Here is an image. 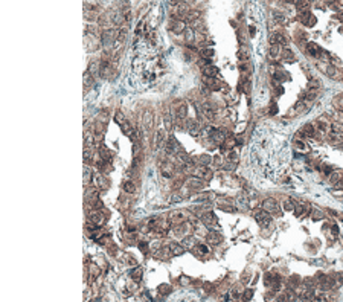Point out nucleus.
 I'll use <instances>...</instances> for the list:
<instances>
[{
	"label": "nucleus",
	"mask_w": 343,
	"mask_h": 302,
	"mask_svg": "<svg viewBox=\"0 0 343 302\" xmlns=\"http://www.w3.org/2000/svg\"><path fill=\"white\" fill-rule=\"evenodd\" d=\"M281 51V47H279V44L276 43V44H273L270 47V56L271 58H274V56H278V52Z\"/></svg>",
	"instance_id": "obj_27"
},
{
	"label": "nucleus",
	"mask_w": 343,
	"mask_h": 302,
	"mask_svg": "<svg viewBox=\"0 0 343 302\" xmlns=\"http://www.w3.org/2000/svg\"><path fill=\"white\" fill-rule=\"evenodd\" d=\"M188 11H189L188 3H180V5H179V14H180V16H186Z\"/></svg>",
	"instance_id": "obj_26"
},
{
	"label": "nucleus",
	"mask_w": 343,
	"mask_h": 302,
	"mask_svg": "<svg viewBox=\"0 0 343 302\" xmlns=\"http://www.w3.org/2000/svg\"><path fill=\"white\" fill-rule=\"evenodd\" d=\"M200 130H201V124H200L198 121H191V122H189V127H188L189 134L197 136V134L200 133Z\"/></svg>",
	"instance_id": "obj_9"
},
{
	"label": "nucleus",
	"mask_w": 343,
	"mask_h": 302,
	"mask_svg": "<svg viewBox=\"0 0 343 302\" xmlns=\"http://www.w3.org/2000/svg\"><path fill=\"white\" fill-rule=\"evenodd\" d=\"M203 113H204V116H206L207 119H215V111H214V108H211L209 104H204V106H203Z\"/></svg>",
	"instance_id": "obj_17"
},
{
	"label": "nucleus",
	"mask_w": 343,
	"mask_h": 302,
	"mask_svg": "<svg viewBox=\"0 0 343 302\" xmlns=\"http://www.w3.org/2000/svg\"><path fill=\"white\" fill-rule=\"evenodd\" d=\"M214 56V51L212 49H203L201 51V58L206 61H211V58Z\"/></svg>",
	"instance_id": "obj_21"
},
{
	"label": "nucleus",
	"mask_w": 343,
	"mask_h": 302,
	"mask_svg": "<svg viewBox=\"0 0 343 302\" xmlns=\"http://www.w3.org/2000/svg\"><path fill=\"white\" fill-rule=\"evenodd\" d=\"M156 143H157L159 148L165 143V134H163L162 131H157V134H156Z\"/></svg>",
	"instance_id": "obj_23"
},
{
	"label": "nucleus",
	"mask_w": 343,
	"mask_h": 302,
	"mask_svg": "<svg viewBox=\"0 0 343 302\" xmlns=\"http://www.w3.org/2000/svg\"><path fill=\"white\" fill-rule=\"evenodd\" d=\"M276 111H278V106H276V102H273V104L270 106V113L276 115Z\"/></svg>",
	"instance_id": "obj_32"
},
{
	"label": "nucleus",
	"mask_w": 343,
	"mask_h": 302,
	"mask_svg": "<svg viewBox=\"0 0 343 302\" xmlns=\"http://www.w3.org/2000/svg\"><path fill=\"white\" fill-rule=\"evenodd\" d=\"M122 131L125 133L128 137H131V139H133V137H134V134H136V130H134V127H131V125L128 124V122H124V124H122Z\"/></svg>",
	"instance_id": "obj_13"
},
{
	"label": "nucleus",
	"mask_w": 343,
	"mask_h": 302,
	"mask_svg": "<svg viewBox=\"0 0 343 302\" xmlns=\"http://www.w3.org/2000/svg\"><path fill=\"white\" fill-rule=\"evenodd\" d=\"M139 247H140V250H142V252H146V250H148V243H145V241L139 243Z\"/></svg>",
	"instance_id": "obj_30"
},
{
	"label": "nucleus",
	"mask_w": 343,
	"mask_h": 302,
	"mask_svg": "<svg viewBox=\"0 0 343 302\" xmlns=\"http://www.w3.org/2000/svg\"><path fill=\"white\" fill-rule=\"evenodd\" d=\"M253 217H255V220H256L261 226H269L271 223V217L269 215V212H267L265 209H256V211L253 212Z\"/></svg>",
	"instance_id": "obj_1"
},
{
	"label": "nucleus",
	"mask_w": 343,
	"mask_h": 302,
	"mask_svg": "<svg viewBox=\"0 0 343 302\" xmlns=\"http://www.w3.org/2000/svg\"><path fill=\"white\" fill-rule=\"evenodd\" d=\"M169 249H171V253L176 255V256H179V255H183V253H185V247H183L181 244H177V243L169 244Z\"/></svg>",
	"instance_id": "obj_11"
},
{
	"label": "nucleus",
	"mask_w": 343,
	"mask_h": 302,
	"mask_svg": "<svg viewBox=\"0 0 343 302\" xmlns=\"http://www.w3.org/2000/svg\"><path fill=\"white\" fill-rule=\"evenodd\" d=\"M301 21L305 25V26H314L316 25V18L313 14H310V12H302V16H301Z\"/></svg>",
	"instance_id": "obj_8"
},
{
	"label": "nucleus",
	"mask_w": 343,
	"mask_h": 302,
	"mask_svg": "<svg viewBox=\"0 0 343 302\" xmlns=\"http://www.w3.org/2000/svg\"><path fill=\"white\" fill-rule=\"evenodd\" d=\"M252 295H253V291H252V290H247V291L244 293V301H249V299H252V298H250Z\"/></svg>",
	"instance_id": "obj_31"
},
{
	"label": "nucleus",
	"mask_w": 343,
	"mask_h": 302,
	"mask_svg": "<svg viewBox=\"0 0 343 302\" xmlns=\"http://www.w3.org/2000/svg\"><path fill=\"white\" fill-rule=\"evenodd\" d=\"M201 220H203V221H204L206 224H209V226H211V224H215V223H217V217H215V215H214L212 212H206L204 215H203V217H201Z\"/></svg>",
	"instance_id": "obj_14"
},
{
	"label": "nucleus",
	"mask_w": 343,
	"mask_h": 302,
	"mask_svg": "<svg viewBox=\"0 0 343 302\" xmlns=\"http://www.w3.org/2000/svg\"><path fill=\"white\" fill-rule=\"evenodd\" d=\"M302 133H304L305 136H314V127L311 124H305L304 128H302Z\"/></svg>",
	"instance_id": "obj_20"
},
{
	"label": "nucleus",
	"mask_w": 343,
	"mask_h": 302,
	"mask_svg": "<svg viewBox=\"0 0 343 302\" xmlns=\"http://www.w3.org/2000/svg\"><path fill=\"white\" fill-rule=\"evenodd\" d=\"M114 121H116L118 124H121V125L125 122V121H124V116H122V113H121V111H118V113H116V116H114Z\"/></svg>",
	"instance_id": "obj_29"
},
{
	"label": "nucleus",
	"mask_w": 343,
	"mask_h": 302,
	"mask_svg": "<svg viewBox=\"0 0 343 302\" xmlns=\"http://www.w3.org/2000/svg\"><path fill=\"white\" fill-rule=\"evenodd\" d=\"M195 249H197V252H198L200 255H207V253H209V247H207L206 244H197Z\"/></svg>",
	"instance_id": "obj_24"
},
{
	"label": "nucleus",
	"mask_w": 343,
	"mask_h": 302,
	"mask_svg": "<svg viewBox=\"0 0 343 302\" xmlns=\"http://www.w3.org/2000/svg\"><path fill=\"white\" fill-rule=\"evenodd\" d=\"M264 209L267 212H273V214H279V205L274 198H267L264 201Z\"/></svg>",
	"instance_id": "obj_4"
},
{
	"label": "nucleus",
	"mask_w": 343,
	"mask_h": 302,
	"mask_svg": "<svg viewBox=\"0 0 343 302\" xmlns=\"http://www.w3.org/2000/svg\"><path fill=\"white\" fill-rule=\"evenodd\" d=\"M186 221V215L181 212V211H177L171 215V224L172 226H180V224H185Z\"/></svg>",
	"instance_id": "obj_5"
},
{
	"label": "nucleus",
	"mask_w": 343,
	"mask_h": 302,
	"mask_svg": "<svg viewBox=\"0 0 343 302\" xmlns=\"http://www.w3.org/2000/svg\"><path fill=\"white\" fill-rule=\"evenodd\" d=\"M134 189H136V186H134V183L131 182V180H128L124 183V191L125 192H130V194H133L134 192Z\"/></svg>",
	"instance_id": "obj_22"
},
{
	"label": "nucleus",
	"mask_w": 343,
	"mask_h": 302,
	"mask_svg": "<svg viewBox=\"0 0 343 302\" xmlns=\"http://www.w3.org/2000/svg\"><path fill=\"white\" fill-rule=\"evenodd\" d=\"M221 235L218 233V232H214V231H211V232H207V235H206V241L209 243V244H212V246H215V244H220L221 243Z\"/></svg>",
	"instance_id": "obj_7"
},
{
	"label": "nucleus",
	"mask_w": 343,
	"mask_h": 302,
	"mask_svg": "<svg viewBox=\"0 0 343 302\" xmlns=\"http://www.w3.org/2000/svg\"><path fill=\"white\" fill-rule=\"evenodd\" d=\"M169 2H171V3H176V2H177V0H169Z\"/></svg>",
	"instance_id": "obj_35"
},
{
	"label": "nucleus",
	"mask_w": 343,
	"mask_h": 302,
	"mask_svg": "<svg viewBox=\"0 0 343 302\" xmlns=\"http://www.w3.org/2000/svg\"><path fill=\"white\" fill-rule=\"evenodd\" d=\"M183 29H186V26H185V21H181V20H174V23L171 25V31L176 34H180Z\"/></svg>",
	"instance_id": "obj_10"
},
{
	"label": "nucleus",
	"mask_w": 343,
	"mask_h": 302,
	"mask_svg": "<svg viewBox=\"0 0 343 302\" xmlns=\"http://www.w3.org/2000/svg\"><path fill=\"white\" fill-rule=\"evenodd\" d=\"M308 8H310V2H308V0H299V2H296V9H297L299 12H307Z\"/></svg>",
	"instance_id": "obj_15"
},
{
	"label": "nucleus",
	"mask_w": 343,
	"mask_h": 302,
	"mask_svg": "<svg viewBox=\"0 0 343 302\" xmlns=\"http://www.w3.org/2000/svg\"><path fill=\"white\" fill-rule=\"evenodd\" d=\"M342 32H343V26H342Z\"/></svg>",
	"instance_id": "obj_36"
},
{
	"label": "nucleus",
	"mask_w": 343,
	"mask_h": 302,
	"mask_svg": "<svg viewBox=\"0 0 343 302\" xmlns=\"http://www.w3.org/2000/svg\"><path fill=\"white\" fill-rule=\"evenodd\" d=\"M201 70H203V75L204 76H209V78H214L215 75H217V72H218V69L215 67V66H212L209 61H206L204 60V64L201 66Z\"/></svg>",
	"instance_id": "obj_3"
},
{
	"label": "nucleus",
	"mask_w": 343,
	"mask_h": 302,
	"mask_svg": "<svg viewBox=\"0 0 343 302\" xmlns=\"http://www.w3.org/2000/svg\"><path fill=\"white\" fill-rule=\"evenodd\" d=\"M186 113H188V107H186V104H181L180 107H179V108H177V113H176V115H177V119H185V118H186Z\"/></svg>",
	"instance_id": "obj_19"
},
{
	"label": "nucleus",
	"mask_w": 343,
	"mask_h": 302,
	"mask_svg": "<svg viewBox=\"0 0 343 302\" xmlns=\"http://www.w3.org/2000/svg\"><path fill=\"white\" fill-rule=\"evenodd\" d=\"M287 3H296V2H299V0H285Z\"/></svg>",
	"instance_id": "obj_34"
},
{
	"label": "nucleus",
	"mask_w": 343,
	"mask_h": 302,
	"mask_svg": "<svg viewBox=\"0 0 343 302\" xmlns=\"http://www.w3.org/2000/svg\"><path fill=\"white\" fill-rule=\"evenodd\" d=\"M249 32H250V35H255V28H253V26H250V28H249Z\"/></svg>",
	"instance_id": "obj_33"
},
{
	"label": "nucleus",
	"mask_w": 343,
	"mask_h": 302,
	"mask_svg": "<svg viewBox=\"0 0 343 302\" xmlns=\"http://www.w3.org/2000/svg\"><path fill=\"white\" fill-rule=\"evenodd\" d=\"M159 293H162V295H168V293H171V287L168 284H163L159 287Z\"/></svg>",
	"instance_id": "obj_28"
},
{
	"label": "nucleus",
	"mask_w": 343,
	"mask_h": 302,
	"mask_svg": "<svg viewBox=\"0 0 343 302\" xmlns=\"http://www.w3.org/2000/svg\"><path fill=\"white\" fill-rule=\"evenodd\" d=\"M90 221H93V223L98 224V226H101L102 221H104V218H102L101 212H93V214H90Z\"/></svg>",
	"instance_id": "obj_18"
},
{
	"label": "nucleus",
	"mask_w": 343,
	"mask_h": 302,
	"mask_svg": "<svg viewBox=\"0 0 343 302\" xmlns=\"http://www.w3.org/2000/svg\"><path fill=\"white\" fill-rule=\"evenodd\" d=\"M130 276H131V279H133L134 282H139V281L142 279V270H140L139 267H134V268H131Z\"/></svg>",
	"instance_id": "obj_12"
},
{
	"label": "nucleus",
	"mask_w": 343,
	"mask_h": 302,
	"mask_svg": "<svg viewBox=\"0 0 343 302\" xmlns=\"http://www.w3.org/2000/svg\"><path fill=\"white\" fill-rule=\"evenodd\" d=\"M194 176L198 178H204V180H209V178L212 177V171L207 168V166H204V165H200L197 166L195 169H194Z\"/></svg>",
	"instance_id": "obj_2"
},
{
	"label": "nucleus",
	"mask_w": 343,
	"mask_h": 302,
	"mask_svg": "<svg viewBox=\"0 0 343 302\" xmlns=\"http://www.w3.org/2000/svg\"><path fill=\"white\" fill-rule=\"evenodd\" d=\"M307 53L310 56H314V58H317V56H320L322 55V49L316 44V43H313V41H310L307 44Z\"/></svg>",
	"instance_id": "obj_6"
},
{
	"label": "nucleus",
	"mask_w": 343,
	"mask_h": 302,
	"mask_svg": "<svg viewBox=\"0 0 343 302\" xmlns=\"http://www.w3.org/2000/svg\"><path fill=\"white\" fill-rule=\"evenodd\" d=\"M185 35H186V40H188V41H194V40H195V32H194L191 28H186Z\"/></svg>",
	"instance_id": "obj_25"
},
{
	"label": "nucleus",
	"mask_w": 343,
	"mask_h": 302,
	"mask_svg": "<svg viewBox=\"0 0 343 302\" xmlns=\"http://www.w3.org/2000/svg\"><path fill=\"white\" fill-rule=\"evenodd\" d=\"M282 60H284L285 63H294V61H296L294 55H293V52H291L290 49H284V51H282Z\"/></svg>",
	"instance_id": "obj_16"
}]
</instances>
